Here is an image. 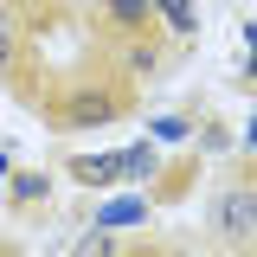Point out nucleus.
<instances>
[{"label": "nucleus", "instance_id": "nucleus-4", "mask_svg": "<svg viewBox=\"0 0 257 257\" xmlns=\"http://www.w3.org/2000/svg\"><path fill=\"white\" fill-rule=\"evenodd\" d=\"M142 219H148V206H142V199H109V206L96 212L103 231H116V225H142Z\"/></svg>", "mask_w": 257, "mask_h": 257}, {"label": "nucleus", "instance_id": "nucleus-5", "mask_svg": "<svg viewBox=\"0 0 257 257\" xmlns=\"http://www.w3.org/2000/svg\"><path fill=\"white\" fill-rule=\"evenodd\" d=\"M148 13H161V20L180 32V39L193 32V7H187V0H148Z\"/></svg>", "mask_w": 257, "mask_h": 257}, {"label": "nucleus", "instance_id": "nucleus-6", "mask_svg": "<svg viewBox=\"0 0 257 257\" xmlns=\"http://www.w3.org/2000/svg\"><path fill=\"white\" fill-rule=\"evenodd\" d=\"M71 257H116V231H103V225H96V231H84V238L71 244Z\"/></svg>", "mask_w": 257, "mask_h": 257}, {"label": "nucleus", "instance_id": "nucleus-7", "mask_svg": "<svg viewBox=\"0 0 257 257\" xmlns=\"http://www.w3.org/2000/svg\"><path fill=\"white\" fill-rule=\"evenodd\" d=\"M109 20H116V26H142V20H148V0H109Z\"/></svg>", "mask_w": 257, "mask_h": 257}, {"label": "nucleus", "instance_id": "nucleus-9", "mask_svg": "<svg viewBox=\"0 0 257 257\" xmlns=\"http://www.w3.org/2000/svg\"><path fill=\"white\" fill-rule=\"evenodd\" d=\"M187 135H193L187 116H161V122H155V142H187Z\"/></svg>", "mask_w": 257, "mask_h": 257}, {"label": "nucleus", "instance_id": "nucleus-8", "mask_svg": "<svg viewBox=\"0 0 257 257\" xmlns=\"http://www.w3.org/2000/svg\"><path fill=\"white\" fill-rule=\"evenodd\" d=\"M13 199H45V174H13Z\"/></svg>", "mask_w": 257, "mask_h": 257}, {"label": "nucleus", "instance_id": "nucleus-3", "mask_svg": "<svg viewBox=\"0 0 257 257\" xmlns=\"http://www.w3.org/2000/svg\"><path fill=\"white\" fill-rule=\"evenodd\" d=\"M116 174H128L122 148H109V155H71V180L77 187H109Z\"/></svg>", "mask_w": 257, "mask_h": 257}, {"label": "nucleus", "instance_id": "nucleus-2", "mask_svg": "<svg viewBox=\"0 0 257 257\" xmlns=\"http://www.w3.org/2000/svg\"><path fill=\"white\" fill-rule=\"evenodd\" d=\"M116 116H122V103H116L109 90H77L71 103H64V122H71V128H90V122H116Z\"/></svg>", "mask_w": 257, "mask_h": 257}, {"label": "nucleus", "instance_id": "nucleus-10", "mask_svg": "<svg viewBox=\"0 0 257 257\" xmlns=\"http://www.w3.org/2000/svg\"><path fill=\"white\" fill-rule=\"evenodd\" d=\"M77 7H84V0H77Z\"/></svg>", "mask_w": 257, "mask_h": 257}, {"label": "nucleus", "instance_id": "nucleus-1", "mask_svg": "<svg viewBox=\"0 0 257 257\" xmlns=\"http://www.w3.org/2000/svg\"><path fill=\"white\" fill-rule=\"evenodd\" d=\"M219 225H225V238H231V244H251V231H257L251 187H231V193L219 199Z\"/></svg>", "mask_w": 257, "mask_h": 257}]
</instances>
